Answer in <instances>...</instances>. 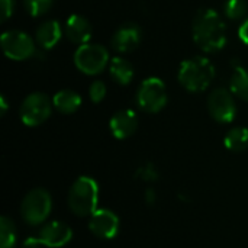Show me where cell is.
Instances as JSON below:
<instances>
[{
  "instance_id": "cell-1",
  "label": "cell",
  "mask_w": 248,
  "mask_h": 248,
  "mask_svg": "<svg viewBox=\"0 0 248 248\" xmlns=\"http://www.w3.org/2000/svg\"><path fill=\"white\" fill-rule=\"evenodd\" d=\"M193 41L205 52H218L227 44V25L215 9H201L192 25Z\"/></svg>"
},
{
  "instance_id": "cell-2",
  "label": "cell",
  "mask_w": 248,
  "mask_h": 248,
  "mask_svg": "<svg viewBox=\"0 0 248 248\" xmlns=\"http://www.w3.org/2000/svg\"><path fill=\"white\" fill-rule=\"evenodd\" d=\"M177 78L186 90L192 93L203 92L215 78V67L206 57H192L180 64Z\"/></svg>"
},
{
  "instance_id": "cell-3",
  "label": "cell",
  "mask_w": 248,
  "mask_h": 248,
  "mask_svg": "<svg viewBox=\"0 0 248 248\" xmlns=\"http://www.w3.org/2000/svg\"><path fill=\"white\" fill-rule=\"evenodd\" d=\"M99 185L89 176L78 177L68 192V208L77 217H90L97 211Z\"/></svg>"
},
{
  "instance_id": "cell-4",
  "label": "cell",
  "mask_w": 248,
  "mask_h": 248,
  "mask_svg": "<svg viewBox=\"0 0 248 248\" xmlns=\"http://www.w3.org/2000/svg\"><path fill=\"white\" fill-rule=\"evenodd\" d=\"M51 209V195L44 189H33L23 198L20 205V215L28 225H41L49 217Z\"/></svg>"
},
{
  "instance_id": "cell-5",
  "label": "cell",
  "mask_w": 248,
  "mask_h": 248,
  "mask_svg": "<svg viewBox=\"0 0 248 248\" xmlns=\"http://www.w3.org/2000/svg\"><path fill=\"white\" fill-rule=\"evenodd\" d=\"M109 62V52L100 44H84L80 45L74 52V64L76 67L87 74L96 76L100 74Z\"/></svg>"
},
{
  "instance_id": "cell-6",
  "label": "cell",
  "mask_w": 248,
  "mask_h": 248,
  "mask_svg": "<svg viewBox=\"0 0 248 248\" xmlns=\"http://www.w3.org/2000/svg\"><path fill=\"white\" fill-rule=\"evenodd\" d=\"M167 90L166 84L158 77L145 78L137 92L138 106L148 113H157L167 105Z\"/></svg>"
},
{
  "instance_id": "cell-7",
  "label": "cell",
  "mask_w": 248,
  "mask_h": 248,
  "mask_svg": "<svg viewBox=\"0 0 248 248\" xmlns=\"http://www.w3.org/2000/svg\"><path fill=\"white\" fill-rule=\"evenodd\" d=\"M52 100L41 92H35L28 94L19 109L20 121L26 126H38L44 124L52 112Z\"/></svg>"
},
{
  "instance_id": "cell-8",
  "label": "cell",
  "mask_w": 248,
  "mask_h": 248,
  "mask_svg": "<svg viewBox=\"0 0 248 248\" xmlns=\"http://www.w3.org/2000/svg\"><path fill=\"white\" fill-rule=\"evenodd\" d=\"M0 45L4 55L13 61L28 60L36 52L35 41L32 39V36L19 29L6 31L0 38Z\"/></svg>"
},
{
  "instance_id": "cell-9",
  "label": "cell",
  "mask_w": 248,
  "mask_h": 248,
  "mask_svg": "<svg viewBox=\"0 0 248 248\" xmlns=\"http://www.w3.org/2000/svg\"><path fill=\"white\" fill-rule=\"evenodd\" d=\"M208 109L211 116L219 124H230L235 119L237 105L231 90L224 87L215 89L208 97Z\"/></svg>"
},
{
  "instance_id": "cell-10",
  "label": "cell",
  "mask_w": 248,
  "mask_h": 248,
  "mask_svg": "<svg viewBox=\"0 0 248 248\" xmlns=\"http://www.w3.org/2000/svg\"><path fill=\"white\" fill-rule=\"evenodd\" d=\"M89 230L100 240H112L119 232V218L110 209H97L90 215Z\"/></svg>"
},
{
  "instance_id": "cell-11",
  "label": "cell",
  "mask_w": 248,
  "mask_h": 248,
  "mask_svg": "<svg viewBox=\"0 0 248 248\" xmlns=\"http://www.w3.org/2000/svg\"><path fill=\"white\" fill-rule=\"evenodd\" d=\"M71 238H73L71 228L60 221H52L45 224L38 232V240L41 241L42 246L48 248L64 247L71 241Z\"/></svg>"
},
{
  "instance_id": "cell-12",
  "label": "cell",
  "mask_w": 248,
  "mask_h": 248,
  "mask_svg": "<svg viewBox=\"0 0 248 248\" xmlns=\"http://www.w3.org/2000/svg\"><path fill=\"white\" fill-rule=\"evenodd\" d=\"M141 38H142L141 28L134 22H126L115 31L112 36V46L113 49L122 54L131 52L141 44Z\"/></svg>"
},
{
  "instance_id": "cell-13",
  "label": "cell",
  "mask_w": 248,
  "mask_h": 248,
  "mask_svg": "<svg viewBox=\"0 0 248 248\" xmlns=\"http://www.w3.org/2000/svg\"><path fill=\"white\" fill-rule=\"evenodd\" d=\"M110 132L118 140H126L129 138L138 128V116L131 109H122L118 110L109 122Z\"/></svg>"
},
{
  "instance_id": "cell-14",
  "label": "cell",
  "mask_w": 248,
  "mask_h": 248,
  "mask_svg": "<svg viewBox=\"0 0 248 248\" xmlns=\"http://www.w3.org/2000/svg\"><path fill=\"white\" fill-rule=\"evenodd\" d=\"M64 33L68 38V41H71L73 44H77L80 46V45L89 44L92 33H93V28L84 16L71 15L65 22Z\"/></svg>"
},
{
  "instance_id": "cell-15",
  "label": "cell",
  "mask_w": 248,
  "mask_h": 248,
  "mask_svg": "<svg viewBox=\"0 0 248 248\" xmlns=\"http://www.w3.org/2000/svg\"><path fill=\"white\" fill-rule=\"evenodd\" d=\"M62 26L60 22L49 19L38 25L35 32V41L42 49H52L62 38Z\"/></svg>"
},
{
  "instance_id": "cell-16",
  "label": "cell",
  "mask_w": 248,
  "mask_h": 248,
  "mask_svg": "<svg viewBox=\"0 0 248 248\" xmlns=\"http://www.w3.org/2000/svg\"><path fill=\"white\" fill-rule=\"evenodd\" d=\"M52 105L58 112L64 115H70L77 112V109L81 106V96L74 90H68V89L60 90L58 93L54 94Z\"/></svg>"
},
{
  "instance_id": "cell-17",
  "label": "cell",
  "mask_w": 248,
  "mask_h": 248,
  "mask_svg": "<svg viewBox=\"0 0 248 248\" xmlns=\"http://www.w3.org/2000/svg\"><path fill=\"white\" fill-rule=\"evenodd\" d=\"M109 73H110V77L121 86L129 84L135 74L132 64L126 58H122V57L112 58L110 65H109Z\"/></svg>"
},
{
  "instance_id": "cell-18",
  "label": "cell",
  "mask_w": 248,
  "mask_h": 248,
  "mask_svg": "<svg viewBox=\"0 0 248 248\" xmlns=\"http://www.w3.org/2000/svg\"><path fill=\"white\" fill-rule=\"evenodd\" d=\"M224 144L230 151L240 153L248 148V128L237 126L228 131L224 138Z\"/></svg>"
},
{
  "instance_id": "cell-19",
  "label": "cell",
  "mask_w": 248,
  "mask_h": 248,
  "mask_svg": "<svg viewBox=\"0 0 248 248\" xmlns=\"http://www.w3.org/2000/svg\"><path fill=\"white\" fill-rule=\"evenodd\" d=\"M230 90L234 96L248 102V68L235 67L230 81Z\"/></svg>"
},
{
  "instance_id": "cell-20",
  "label": "cell",
  "mask_w": 248,
  "mask_h": 248,
  "mask_svg": "<svg viewBox=\"0 0 248 248\" xmlns=\"http://www.w3.org/2000/svg\"><path fill=\"white\" fill-rule=\"evenodd\" d=\"M17 240L16 228L7 217L0 218V248H13Z\"/></svg>"
},
{
  "instance_id": "cell-21",
  "label": "cell",
  "mask_w": 248,
  "mask_h": 248,
  "mask_svg": "<svg viewBox=\"0 0 248 248\" xmlns=\"http://www.w3.org/2000/svg\"><path fill=\"white\" fill-rule=\"evenodd\" d=\"M248 6L246 0H227L224 3V15L230 20H241L247 15Z\"/></svg>"
},
{
  "instance_id": "cell-22",
  "label": "cell",
  "mask_w": 248,
  "mask_h": 248,
  "mask_svg": "<svg viewBox=\"0 0 248 248\" xmlns=\"http://www.w3.org/2000/svg\"><path fill=\"white\" fill-rule=\"evenodd\" d=\"M23 3H25L26 12L32 17L44 16L54 6V0H23Z\"/></svg>"
},
{
  "instance_id": "cell-23",
  "label": "cell",
  "mask_w": 248,
  "mask_h": 248,
  "mask_svg": "<svg viewBox=\"0 0 248 248\" xmlns=\"http://www.w3.org/2000/svg\"><path fill=\"white\" fill-rule=\"evenodd\" d=\"M89 96L93 103H100L106 96V86L102 80H96L89 87Z\"/></svg>"
},
{
  "instance_id": "cell-24",
  "label": "cell",
  "mask_w": 248,
  "mask_h": 248,
  "mask_svg": "<svg viewBox=\"0 0 248 248\" xmlns=\"http://www.w3.org/2000/svg\"><path fill=\"white\" fill-rule=\"evenodd\" d=\"M137 176H140V179H142V180H147V182H150V180H157V177H158V171H157V169L154 167V164H145V166H141L138 170H137Z\"/></svg>"
},
{
  "instance_id": "cell-25",
  "label": "cell",
  "mask_w": 248,
  "mask_h": 248,
  "mask_svg": "<svg viewBox=\"0 0 248 248\" xmlns=\"http://www.w3.org/2000/svg\"><path fill=\"white\" fill-rule=\"evenodd\" d=\"M15 10V0H0V20L6 22Z\"/></svg>"
},
{
  "instance_id": "cell-26",
  "label": "cell",
  "mask_w": 248,
  "mask_h": 248,
  "mask_svg": "<svg viewBox=\"0 0 248 248\" xmlns=\"http://www.w3.org/2000/svg\"><path fill=\"white\" fill-rule=\"evenodd\" d=\"M238 36H240V39H241L246 45H248V17L247 19H244V22L240 25Z\"/></svg>"
},
{
  "instance_id": "cell-27",
  "label": "cell",
  "mask_w": 248,
  "mask_h": 248,
  "mask_svg": "<svg viewBox=\"0 0 248 248\" xmlns=\"http://www.w3.org/2000/svg\"><path fill=\"white\" fill-rule=\"evenodd\" d=\"M42 246L41 241L38 240V237H29L23 241V246L22 248H39Z\"/></svg>"
},
{
  "instance_id": "cell-28",
  "label": "cell",
  "mask_w": 248,
  "mask_h": 248,
  "mask_svg": "<svg viewBox=\"0 0 248 248\" xmlns=\"http://www.w3.org/2000/svg\"><path fill=\"white\" fill-rule=\"evenodd\" d=\"M0 115L3 116L4 113H6V110H7V102H6V99H4V96H0Z\"/></svg>"
},
{
  "instance_id": "cell-29",
  "label": "cell",
  "mask_w": 248,
  "mask_h": 248,
  "mask_svg": "<svg viewBox=\"0 0 248 248\" xmlns=\"http://www.w3.org/2000/svg\"><path fill=\"white\" fill-rule=\"evenodd\" d=\"M147 202L148 203H154L155 202V193H154V190H147Z\"/></svg>"
}]
</instances>
